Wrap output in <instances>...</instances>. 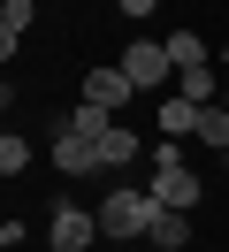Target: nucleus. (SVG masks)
Returning a JSON list of instances; mask_svg holds the SVG:
<instances>
[{"label":"nucleus","instance_id":"1","mask_svg":"<svg viewBox=\"0 0 229 252\" xmlns=\"http://www.w3.org/2000/svg\"><path fill=\"white\" fill-rule=\"evenodd\" d=\"M153 214H161L153 191H107V199H99V237H145Z\"/></svg>","mask_w":229,"mask_h":252},{"label":"nucleus","instance_id":"2","mask_svg":"<svg viewBox=\"0 0 229 252\" xmlns=\"http://www.w3.org/2000/svg\"><path fill=\"white\" fill-rule=\"evenodd\" d=\"M115 69H122V77L137 84V92H153V84H161V77H168V69H176V62H168V46H161V38H137V46L122 54Z\"/></svg>","mask_w":229,"mask_h":252},{"label":"nucleus","instance_id":"3","mask_svg":"<svg viewBox=\"0 0 229 252\" xmlns=\"http://www.w3.org/2000/svg\"><path fill=\"white\" fill-rule=\"evenodd\" d=\"M46 237H54V252H84L92 237H99V214H84V206H54Z\"/></svg>","mask_w":229,"mask_h":252},{"label":"nucleus","instance_id":"4","mask_svg":"<svg viewBox=\"0 0 229 252\" xmlns=\"http://www.w3.org/2000/svg\"><path fill=\"white\" fill-rule=\"evenodd\" d=\"M137 84L122 77V69H84V107H99V115H115L122 99H130Z\"/></svg>","mask_w":229,"mask_h":252},{"label":"nucleus","instance_id":"5","mask_svg":"<svg viewBox=\"0 0 229 252\" xmlns=\"http://www.w3.org/2000/svg\"><path fill=\"white\" fill-rule=\"evenodd\" d=\"M54 168L92 176V168H99V145H92V138H76V130H61V138H54Z\"/></svg>","mask_w":229,"mask_h":252},{"label":"nucleus","instance_id":"6","mask_svg":"<svg viewBox=\"0 0 229 252\" xmlns=\"http://www.w3.org/2000/svg\"><path fill=\"white\" fill-rule=\"evenodd\" d=\"M161 138H176V145H183V138H198V107H191L183 92H176V99H161Z\"/></svg>","mask_w":229,"mask_h":252},{"label":"nucleus","instance_id":"7","mask_svg":"<svg viewBox=\"0 0 229 252\" xmlns=\"http://www.w3.org/2000/svg\"><path fill=\"white\" fill-rule=\"evenodd\" d=\"M145 237H153V245H161V252H183V245H191V221H183L176 206H161V214H153V229H145Z\"/></svg>","mask_w":229,"mask_h":252},{"label":"nucleus","instance_id":"8","mask_svg":"<svg viewBox=\"0 0 229 252\" xmlns=\"http://www.w3.org/2000/svg\"><path fill=\"white\" fill-rule=\"evenodd\" d=\"M161 46H168V62H176V77H183V69H206V38H198V31H168Z\"/></svg>","mask_w":229,"mask_h":252},{"label":"nucleus","instance_id":"9","mask_svg":"<svg viewBox=\"0 0 229 252\" xmlns=\"http://www.w3.org/2000/svg\"><path fill=\"white\" fill-rule=\"evenodd\" d=\"M31 16H38L31 0H8V8H0V54H8V62H15V38L31 31Z\"/></svg>","mask_w":229,"mask_h":252},{"label":"nucleus","instance_id":"10","mask_svg":"<svg viewBox=\"0 0 229 252\" xmlns=\"http://www.w3.org/2000/svg\"><path fill=\"white\" fill-rule=\"evenodd\" d=\"M137 160V130H107L99 138V168H130Z\"/></svg>","mask_w":229,"mask_h":252},{"label":"nucleus","instance_id":"11","mask_svg":"<svg viewBox=\"0 0 229 252\" xmlns=\"http://www.w3.org/2000/svg\"><path fill=\"white\" fill-rule=\"evenodd\" d=\"M176 92L191 99V107H214V69H183V77H176Z\"/></svg>","mask_w":229,"mask_h":252},{"label":"nucleus","instance_id":"12","mask_svg":"<svg viewBox=\"0 0 229 252\" xmlns=\"http://www.w3.org/2000/svg\"><path fill=\"white\" fill-rule=\"evenodd\" d=\"M198 145H222L229 153V107H198Z\"/></svg>","mask_w":229,"mask_h":252},{"label":"nucleus","instance_id":"13","mask_svg":"<svg viewBox=\"0 0 229 252\" xmlns=\"http://www.w3.org/2000/svg\"><path fill=\"white\" fill-rule=\"evenodd\" d=\"M0 168H8V176H23V168H31V145L15 138V130H8V138H0Z\"/></svg>","mask_w":229,"mask_h":252},{"label":"nucleus","instance_id":"14","mask_svg":"<svg viewBox=\"0 0 229 252\" xmlns=\"http://www.w3.org/2000/svg\"><path fill=\"white\" fill-rule=\"evenodd\" d=\"M122 16H153V8H161V0H115Z\"/></svg>","mask_w":229,"mask_h":252},{"label":"nucleus","instance_id":"15","mask_svg":"<svg viewBox=\"0 0 229 252\" xmlns=\"http://www.w3.org/2000/svg\"><path fill=\"white\" fill-rule=\"evenodd\" d=\"M222 62H229V46H222Z\"/></svg>","mask_w":229,"mask_h":252},{"label":"nucleus","instance_id":"16","mask_svg":"<svg viewBox=\"0 0 229 252\" xmlns=\"http://www.w3.org/2000/svg\"><path fill=\"white\" fill-rule=\"evenodd\" d=\"M222 168H229V153H222Z\"/></svg>","mask_w":229,"mask_h":252}]
</instances>
